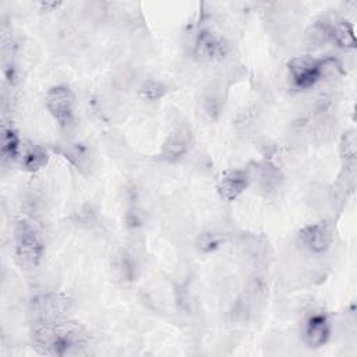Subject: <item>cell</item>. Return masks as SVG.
Wrapping results in <instances>:
<instances>
[{
  "mask_svg": "<svg viewBox=\"0 0 357 357\" xmlns=\"http://www.w3.org/2000/svg\"><path fill=\"white\" fill-rule=\"evenodd\" d=\"M324 67V60H318L310 56L294 57L287 64L289 77L297 89H308L314 86L322 77Z\"/></svg>",
  "mask_w": 357,
  "mask_h": 357,
  "instance_id": "3",
  "label": "cell"
},
{
  "mask_svg": "<svg viewBox=\"0 0 357 357\" xmlns=\"http://www.w3.org/2000/svg\"><path fill=\"white\" fill-rule=\"evenodd\" d=\"M32 343L38 353L45 356H75L88 347L89 335L79 324L64 317L36 319Z\"/></svg>",
  "mask_w": 357,
  "mask_h": 357,
  "instance_id": "1",
  "label": "cell"
},
{
  "mask_svg": "<svg viewBox=\"0 0 357 357\" xmlns=\"http://www.w3.org/2000/svg\"><path fill=\"white\" fill-rule=\"evenodd\" d=\"M70 301L59 294H45L33 301V311L38 314V319L61 318L68 310Z\"/></svg>",
  "mask_w": 357,
  "mask_h": 357,
  "instance_id": "8",
  "label": "cell"
},
{
  "mask_svg": "<svg viewBox=\"0 0 357 357\" xmlns=\"http://www.w3.org/2000/svg\"><path fill=\"white\" fill-rule=\"evenodd\" d=\"M357 139H356V131L350 130L343 134L342 142H340V153L342 158L346 159V163H350L351 166L354 165V158H356V151H357Z\"/></svg>",
  "mask_w": 357,
  "mask_h": 357,
  "instance_id": "15",
  "label": "cell"
},
{
  "mask_svg": "<svg viewBox=\"0 0 357 357\" xmlns=\"http://www.w3.org/2000/svg\"><path fill=\"white\" fill-rule=\"evenodd\" d=\"M220 244V236L212 231H205L202 234H199L198 240H197V245L199 248V251L202 252H211L213 250H216Z\"/></svg>",
  "mask_w": 357,
  "mask_h": 357,
  "instance_id": "17",
  "label": "cell"
},
{
  "mask_svg": "<svg viewBox=\"0 0 357 357\" xmlns=\"http://www.w3.org/2000/svg\"><path fill=\"white\" fill-rule=\"evenodd\" d=\"M64 158L68 159L73 165L77 166V169H82L89 159L88 149L81 144H71L66 146V151L63 152Z\"/></svg>",
  "mask_w": 357,
  "mask_h": 357,
  "instance_id": "14",
  "label": "cell"
},
{
  "mask_svg": "<svg viewBox=\"0 0 357 357\" xmlns=\"http://www.w3.org/2000/svg\"><path fill=\"white\" fill-rule=\"evenodd\" d=\"M250 184V176L243 169H231L222 174L218 183V192L226 201L236 199Z\"/></svg>",
  "mask_w": 357,
  "mask_h": 357,
  "instance_id": "7",
  "label": "cell"
},
{
  "mask_svg": "<svg viewBox=\"0 0 357 357\" xmlns=\"http://www.w3.org/2000/svg\"><path fill=\"white\" fill-rule=\"evenodd\" d=\"M165 92H166V85L156 79H148L141 88V95L149 100L162 98Z\"/></svg>",
  "mask_w": 357,
  "mask_h": 357,
  "instance_id": "16",
  "label": "cell"
},
{
  "mask_svg": "<svg viewBox=\"0 0 357 357\" xmlns=\"http://www.w3.org/2000/svg\"><path fill=\"white\" fill-rule=\"evenodd\" d=\"M14 255L24 269H35L43 257V243L35 226L28 220H20L14 229Z\"/></svg>",
  "mask_w": 357,
  "mask_h": 357,
  "instance_id": "2",
  "label": "cell"
},
{
  "mask_svg": "<svg viewBox=\"0 0 357 357\" xmlns=\"http://www.w3.org/2000/svg\"><path fill=\"white\" fill-rule=\"evenodd\" d=\"M188 148H190L188 134L183 130H176L166 138L165 145L162 148V155L165 159L174 162L180 159L183 155H185Z\"/></svg>",
  "mask_w": 357,
  "mask_h": 357,
  "instance_id": "11",
  "label": "cell"
},
{
  "mask_svg": "<svg viewBox=\"0 0 357 357\" xmlns=\"http://www.w3.org/2000/svg\"><path fill=\"white\" fill-rule=\"evenodd\" d=\"M47 159H49V156H47V152L45 151V148H42L40 145H36V144L25 145L22 148V153L20 155L21 166L29 172L42 169L47 163Z\"/></svg>",
  "mask_w": 357,
  "mask_h": 357,
  "instance_id": "12",
  "label": "cell"
},
{
  "mask_svg": "<svg viewBox=\"0 0 357 357\" xmlns=\"http://www.w3.org/2000/svg\"><path fill=\"white\" fill-rule=\"evenodd\" d=\"M301 336L304 343L317 349L324 346L331 336V322L325 312L314 311L301 324Z\"/></svg>",
  "mask_w": 357,
  "mask_h": 357,
  "instance_id": "5",
  "label": "cell"
},
{
  "mask_svg": "<svg viewBox=\"0 0 357 357\" xmlns=\"http://www.w3.org/2000/svg\"><path fill=\"white\" fill-rule=\"evenodd\" d=\"M46 109L60 127H68L74 120L75 98L71 89L64 85L53 86L46 93Z\"/></svg>",
  "mask_w": 357,
  "mask_h": 357,
  "instance_id": "4",
  "label": "cell"
},
{
  "mask_svg": "<svg viewBox=\"0 0 357 357\" xmlns=\"http://www.w3.org/2000/svg\"><path fill=\"white\" fill-rule=\"evenodd\" d=\"M298 238L307 250L319 254L329 248L333 240V233L328 223L318 222L304 226L298 233Z\"/></svg>",
  "mask_w": 357,
  "mask_h": 357,
  "instance_id": "6",
  "label": "cell"
},
{
  "mask_svg": "<svg viewBox=\"0 0 357 357\" xmlns=\"http://www.w3.org/2000/svg\"><path fill=\"white\" fill-rule=\"evenodd\" d=\"M324 21L328 29L329 40H333L337 46H342L346 49H351L356 46V36L350 22L342 18L324 20Z\"/></svg>",
  "mask_w": 357,
  "mask_h": 357,
  "instance_id": "9",
  "label": "cell"
},
{
  "mask_svg": "<svg viewBox=\"0 0 357 357\" xmlns=\"http://www.w3.org/2000/svg\"><path fill=\"white\" fill-rule=\"evenodd\" d=\"M225 53V45L215 33L202 31L195 40V54L202 60H213Z\"/></svg>",
  "mask_w": 357,
  "mask_h": 357,
  "instance_id": "10",
  "label": "cell"
},
{
  "mask_svg": "<svg viewBox=\"0 0 357 357\" xmlns=\"http://www.w3.org/2000/svg\"><path fill=\"white\" fill-rule=\"evenodd\" d=\"M21 142L18 134L13 127L3 126L1 128V159L4 162H11L20 158Z\"/></svg>",
  "mask_w": 357,
  "mask_h": 357,
  "instance_id": "13",
  "label": "cell"
}]
</instances>
